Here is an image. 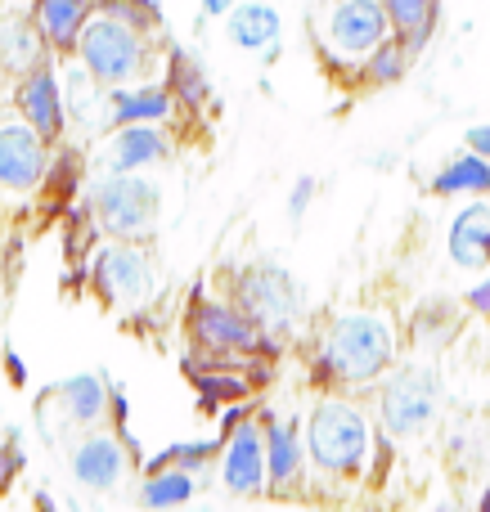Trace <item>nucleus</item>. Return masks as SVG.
<instances>
[{
	"label": "nucleus",
	"mask_w": 490,
	"mask_h": 512,
	"mask_svg": "<svg viewBox=\"0 0 490 512\" xmlns=\"http://www.w3.org/2000/svg\"><path fill=\"white\" fill-rule=\"evenodd\" d=\"M396 355V333L383 315H347L329 328L320 346V369L324 382H374L387 373Z\"/></svg>",
	"instance_id": "1"
},
{
	"label": "nucleus",
	"mask_w": 490,
	"mask_h": 512,
	"mask_svg": "<svg viewBox=\"0 0 490 512\" xmlns=\"http://www.w3.org/2000/svg\"><path fill=\"white\" fill-rule=\"evenodd\" d=\"M77 54L90 72H95L104 86H122V81L140 77L144 63H149V45H144V32L122 18L95 9L77 41Z\"/></svg>",
	"instance_id": "2"
},
{
	"label": "nucleus",
	"mask_w": 490,
	"mask_h": 512,
	"mask_svg": "<svg viewBox=\"0 0 490 512\" xmlns=\"http://www.w3.org/2000/svg\"><path fill=\"white\" fill-rule=\"evenodd\" d=\"M369 454V427L365 414L347 400H324L311 414V459L333 477H351L360 472Z\"/></svg>",
	"instance_id": "3"
},
{
	"label": "nucleus",
	"mask_w": 490,
	"mask_h": 512,
	"mask_svg": "<svg viewBox=\"0 0 490 512\" xmlns=\"http://www.w3.org/2000/svg\"><path fill=\"white\" fill-rule=\"evenodd\" d=\"M441 409V378L432 369H396L383 382L378 414L392 436H419Z\"/></svg>",
	"instance_id": "4"
},
{
	"label": "nucleus",
	"mask_w": 490,
	"mask_h": 512,
	"mask_svg": "<svg viewBox=\"0 0 490 512\" xmlns=\"http://www.w3.org/2000/svg\"><path fill=\"white\" fill-rule=\"evenodd\" d=\"M387 36H392V18L383 0H333V9L324 14V41L347 63H365Z\"/></svg>",
	"instance_id": "5"
},
{
	"label": "nucleus",
	"mask_w": 490,
	"mask_h": 512,
	"mask_svg": "<svg viewBox=\"0 0 490 512\" xmlns=\"http://www.w3.org/2000/svg\"><path fill=\"white\" fill-rule=\"evenodd\" d=\"M95 212L108 234L131 239V234H144L153 225V216H158V194H153L144 180L117 176L95 189Z\"/></svg>",
	"instance_id": "6"
},
{
	"label": "nucleus",
	"mask_w": 490,
	"mask_h": 512,
	"mask_svg": "<svg viewBox=\"0 0 490 512\" xmlns=\"http://www.w3.org/2000/svg\"><path fill=\"white\" fill-rule=\"evenodd\" d=\"M297 283L288 279L279 265H257L252 274H243V288H239V306L252 324L261 328H284L288 319L297 315Z\"/></svg>",
	"instance_id": "7"
},
{
	"label": "nucleus",
	"mask_w": 490,
	"mask_h": 512,
	"mask_svg": "<svg viewBox=\"0 0 490 512\" xmlns=\"http://www.w3.org/2000/svg\"><path fill=\"white\" fill-rule=\"evenodd\" d=\"M45 50H50V41H45L36 14H27V9H0V68L9 77L36 72L45 63Z\"/></svg>",
	"instance_id": "8"
},
{
	"label": "nucleus",
	"mask_w": 490,
	"mask_h": 512,
	"mask_svg": "<svg viewBox=\"0 0 490 512\" xmlns=\"http://www.w3.org/2000/svg\"><path fill=\"white\" fill-rule=\"evenodd\" d=\"M45 171L41 131L23 122L0 126V185L5 189H32Z\"/></svg>",
	"instance_id": "9"
},
{
	"label": "nucleus",
	"mask_w": 490,
	"mask_h": 512,
	"mask_svg": "<svg viewBox=\"0 0 490 512\" xmlns=\"http://www.w3.org/2000/svg\"><path fill=\"white\" fill-rule=\"evenodd\" d=\"M270 477V454H266V441L252 423H239L225 441V486L234 495H252L261 490V481Z\"/></svg>",
	"instance_id": "10"
},
{
	"label": "nucleus",
	"mask_w": 490,
	"mask_h": 512,
	"mask_svg": "<svg viewBox=\"0 0 490 512\" xmlns=\"http://www.w3.org/2000/svg\"><path fill=\"white\" fill-rule=\"evenodd\" d=\"M18 108H23L27 126L41 131V140H54L63 131V117H68V104H63V90L54 81L50 63H41L36 72H27L23 86H18Z\"/></svg>",
	"instance_id": "11"
},
{
	"label": "nucleus",
	"mask_w": 490,
	"mask_h": 512,
	"mask_svg": "<svg viewBox=\"0 0 490 512\" xmlns=\"http://www.w3.org/2000/svg\"><path fill=\"white\" fill-rule=\"evenodd\" d=\"M194 337L207 351H252L257 346L252 319L234 306H221V301H203L194 310Z\"/></svg>",
	"instance_id": "12"
},
{
	"label": "nucleus",
	"mask_w": 490,
	"mask_h": 512,
	"mask_svg": "<svg viewBox=\"0 0 490 512\" xmlns=\"http://www.w3.org/2000/svg\"><path fill=\"white\" fill-rule=\"evenodd\" d=\"M95 9H99V0H36L32 14H36V23H41L50 50H77V41Z\"/></svg>",
	"instance_id": "13"
},
{
	"label": "nucleus",
	"mask_w": 490,
	"mask_h": 512,
	"mask_svg": "<svg viewBox=\"0 0 490 512\" xmlns=\"http://www.w3.org/2000/svg\"><path fill=\"white\" fill-rule=\"evenodd\" d=\"M450 261L464 270H482L490 261V203H473L450 225Z\"/></svg>",
	"instance_id": "14"
},
{
	"label": "nucleus",
	"mask_w": 490,
	"mask_h": 512,
	"mask_svg": "<svg viewBox=\"0 0 490 512\" xmlns=\"http://www.w3.org/2000/svg\"><path fill=\"white\" fill-rule=\"evenodd\" d=\"M95 279L104 288V297H113V301L140 297L144 283H149V261L135 248H108L95 265Z\"/></svg>",
	"instance_id": "15"
},
{
	"label": "nucleus",
	"mask_w": 490,
	"mask_h": 512,
	"mask_svg": "<svg viewBox=\"0 0 490 512\" xmlns=\"http://www.w3.org/2000/svg\"><path fill=\"white\" fill-rule=\"evenodd\" d=\"M171 86H140V90H108V117L117 126L131 122H167Z\"/></svg>",
	"instance_id": "16"
},
{
	"label": "nucleus",
	"mask_w": 490,
	"mask_h": 512,
	"mask_svg": "<svg viewBox=\"0 0 490 512\" xmlns=\"http://www.w3.org/2000/svg\"><path fill=\"white\" fill-rule=\"evenodd\" d=\"M387 18H392V32L410 45L414 54L432 41L437 32V18H441V0H383Z\"/></svg>",
	"instance_id": "17"
},
{
	"label": "nucleus",
	"mask_w": 490,
	"mask_h": 512,
	"mask_svg": "<svg viewBox=\"0 0 490 512\" xmlns=\"http://www.w3.org/2000/svg\"><path fill=\"white\" fill-rule=\"evenodd\" d=\"M158 158H167V140H162L149 122H131L117 131V140H113V167L117 171L149 167V162H158Z\"/></svg>",
	"instance_id": "18"
},
{
	"label": "nucleus",
	"mask_w": 490,
	"mask_h": 512,
	"mask_svg": "<svg viewBox=\"0 0 490 512\" xmlns=\"http://www.w3.org/2000/svg\"><path fill=\"white\" fill-rule=\"evenodd\" d=\"M432 194H490V158L473 149L450 158L446 171L432 176Z\"/></svg>",
	"instance_id": "19"
},
{
	"label": "nucleus",
	"mask_w": 490,
	"mask_h": 512,
	"mask_svg": "<svg viewBox=\"0 0 490 512\" xmlns=\"http://www.w3.org/2000/svg\"><path fill=\"white\" fill-rule=\"evenodd\" d=\"M230 36H234V45H243V50H270V45L279 41V14H275V5H261V0H252V5H239L230 14Z\"/></svg>",
	"instance_id": "20"
},
{
	"label": "nucleus",
	"mask_w": 490,
	"mask_h": 512,
	"mask_svg": "<svg viewBox=\"0 0 490 512\" xmlns=\"http://www.w3.org/2000/svg\"><path fill=\"white\" fill-rule=\"evenodd\" d=\"M72 468H77V477L86 486L108 490L122 477V450H117V441H86L77 450V459H72Z\"/></svg>",
	"instance_id": "21"
},
{
	"label": "nucleus",
	"mask_w": 490,
	"mask_h": 512,
	"mask_svg": "<svg viewBox=\"0 0 490 512\" xmlns=\"http://www.w3.org/2000/svg\"><path fill=\"white\" fill-rule=\"evenodd\" d=\"M410 59H414V50L392 32L365 63H360V77H365L369 86H396V81L410 72Z\"/></svg>",
	"instance_id": "22"
},
{
	"label": "nucleus",
	"mask_w": 490,
	"mask_h": 512,
	"mask_svg": "<svg viewBox=\"0 0 490 512\" xmlns=\"http://www.w3.org/2000/svg\"><path fill=\"white\" fill-rule=\"evenodd\" d=\"M266 454H270V481L275 486H293L302 477V445H297V432L284 423L266 427Z\"/></svg>",
	"instance_id": "23"
},
{
	"label": "nucleus",
	"mask_w": 490,
	"mask_h": 512,
	"mask_svg": "<svg viewBox=\"0 0 490 512\" xmlns=\"http://www.w3.org/2000/svg\"><path fill=\"white\" fill-rule=\"evenodd\" d=\"M63 405H68L72 418H81V423H90V418L104 414V387H99V378H90V373H77V378H68L59 387Z\"/></svg>",
	"instance_id": "24"
},
{
	"label": "nucleus",
	"mask_w": 490,
	"mask_h": 512,
	"mask_svg": "<svg viewBox=\"0 0 490 512\" xmlns=\"http://www.w3.org/2000/svg\"><path fill=\"white\" fill-rule=\"evenodd\" d=\"M189 495H194V477L180 468H171V472L162 468L144 481V504L149 508H176V504H185Z\"/></svg>",
	"instance_id": "25"
},
{
	"label": "nucleus",
	"mask_w": 490,
	"mask_h": 512,
	"mask_svg": "<svg viewBox=\"0 0 490 512\" xmlns=\"http://www.w3.org/2000/svg\"><path fill=\"white\" fill-rule=\"evenodd\" d=\"M171 95L185 99L189 108L207 99V77H203V68H198V59H194V54H185V50H171Z\"/></svg>",
	"instance_id": "26"
},
{
	"label": "nucleus",
	"mask_w": 490,
	"mask_h": 512,
	"mask_svg": "<svg viewBox=\"0 0 490 512\" xmlns=\"http://www.w3.org/2000/svg\"><path fill=\"white\" fill-rule=\"evenodd\" d=\"M455 310H450V301H423L419 315H414V337H419L423 346H441L450 333H455Z\"/></svg>",
	"instance_id": "27"
},
{
	"label": "nucleus",
	"mask_w": 490,
	"mask_h": 512,
	"mask_svg": "<svg viewBox=\"0 0 490 512\" xmlns=\"http://www.w3.org/2000/svg\"><path fill=\"white\" fill-rule=\"evenodd\" d=\"M99 9L122 18V23H131V27H140V32L158 27V5H153V0H99Z\"/></svg>",
	"instance_id": "28"
},
{
	"label": "nucleus",
	"mask_w": 490,
	"mask_h": 512,
	"mask_svg": "<svg viewBox=\"0 0 490 512\" xmlns=\"http://www.w3.org/2000/svg\"><path fill=\"white\" fill-rule=\"evenodd\" d=\"M198 387H203L207 405H212V400H230V396H243V382H239V378H221V373H207V378H198Z\"/></svg>",
	"instance_id": "29"
},
{
	"label": "nucleus",
	"mask_w": 490,
	"mask_h": 512,
	"mask_svg": "<svg viewBox=\"0 0 490 512\" xmlns=\"http://www.w3.org/2000/svg\"><path fill=\"white\" fill-rule=\"evenodd\" d=\"M468 306H473L477 315L490 319V279H482V283H473V288H468Z\"/></svg>",
	"instance_id": "30"
},
{
	"label": "nucleus",
	"mask_w": 490,
	"mask_h": 512,
	"mask_svg": "<svg viewBox=\"0 0 490 512\" xmlns=\"http://www.w3.org/2000/svg\"><path fill=\"white\" fill-rule=\"evenodd\" d=\"M464 140H468V149H473V153H482V158H490V122H486V126H468Z\"/></svg>",
	"instance_id": "31"
},
{
	"label": "nucleus",
	"mask_w": 490,
	"mask_h": 512,
	"mask_svg": "<svg viewBox=\"0 0 490 512\" xmlns=\"http://www.w3.org/2000/svg\"><path fill=\"white\" fill-rule=\"evenodd\" d=\"M311 180H302V185H297V194H293V212H302V207H306V198H311Z\"/></svg>",
	"instance_id": "32"
},
{
	"label": "nucleus",
	"mask_w": 490,
	"mask_h": 512,
	"mask_svg": "<svg viewBox=\"0 0 490 512\" xmlns=\"http://www.w3.org/2000/svg\"><path fill=\"white\" fill-rule=\"evenodd\" d=\"M9 477H14V459H9V454L0 450V490L9 486Z\"/></svg>",
	"instance_id": "33"
},
{
	"label": "nucleus",
	"mask_w": 490,
	"mask_h": 512,
	"mask_svg": "<svg viewBox=\"0 0 490 512\" xmlns=\"http://www.w3.org/2000/svg\"><path fill=\"white\" fill-rule=\"evenodd\" d=\"M207 14H225V9H234V0H203Z\"/></svg>",
	"instance_id": "34"
},
{
	"label": "nucleus",
	"mask_w": 490,
	"mask_h": 512,
	"mask_svg": "<svg viewBox=\"0 0 490 512\" xmlns=\"http://www.w3.org/2000/svg\"><path fill=\"white\" fill-rule=\"evenodd\" d=\"M5 364H9V373H14V382H27L23 378V360H18V355H5Z\"/></svg>",
	"instance_id": "35"
},
{
	"label": "nucleus",
	"mask_w": 490,
	"mask_h": 512,
	"mask_svg": "<svg viewBox=\"0 0 490 512\" xmlns=\"http://www.w3.org/2000/svg\"><path fill=\"white\" fill-rule=\"evenodd\" d=\"M477 512H490V486L482 490V499H477Z\"/></svg>",
	"instance_id": "36"
},
{
	"label": "nucleus",
	"mask_w": 490,
	"mask_h": 512,
	"mask_svg": "<svg viewBox=\"0 0 490 512\" xmlns=\"http://www.w3.org/2000/svg\"><path fill=\"white\" fill-rule=\"evenodd\" d=\"M437 512H459V508H450V504H441V508H437Z\"/></svg>",
	"instance_id": "37"
}]
</instances>
